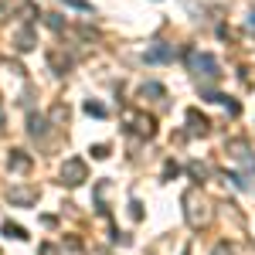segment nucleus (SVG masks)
Masks as SVG:
<instances>
[{
	"instance_id": "8",
	"label": "nucleus",
	"mask_w": 255,
	"mask_h": 255,
	"mask_svg": "<svg viewBox=\"0 0 255 255\" xmlns=\"http://www.w3.org/2000/svg\"><path fill=\"white\" fill-rule=\"evenodd\" d=\"M27 133H31L34 139H44V136H48V116L31 113V116H27Z\"/></svg>"
},
{
	"instance_id": "12",
	"label": "nucleus",
	"mask_w": 255,
	"mask_h": 255,
	"mask_svg": "<svg viewBox=\"0 0 255 255\" xmlns=\"http://www.w3.org/2000/svg\"><path fill=\"white\" fill-rule=\"evenodd\" d=\"M170 58H174V48H167V44H157L146 51V61H170Z\"/></svg>"
},
{
	"instance_id": "25",
	"label": "nucleus",
	"mask_w": 255,
	"mask_h": 255,
	"mask_svg": "<svg viewBox=\"0 0 255 255\" xmlns=\"http://www.w3.org/2000/svg\"><path fill=\"white\" fill-rule=\"evenodd\" d=\"M249 27H255V10H252V14H249Z\"/></svg>"
},
{
	"instance_id": "17",
	"label": "nucleus",
	"mask_w": 255,
	"mask_h": 255,
	"mask_svg": "<svg viewBox=\"0 0 255 255\" xmlns=\"http://www.w3.org/2000/svg\"><path fill=\"white\" fill-rule=\"evenodd\" d=\"M3 235H7V238H17V242H20V238H27V232H24L20 225H10V221H7V225H3Z\"/></svg>"
},
{
	"instance_id": "1",
	"label": "nucleus",
	"mask_w": 255,
	"mask_h": 255,
	"mask_svg": "<svg viewBox=\"0 0 255 255\" xmlns=\"http://www.w3.org/2000/svg\"><path fill=\"white\" fill-rule=\"evenodd\" d=\"M184 218H187L191 228H204L211 221V208H208V201L197 194V191H187L184 194Z\"/></svg>"
},
{
	"instance_id": "10",
	"label": "nucleus",
	"mask_w": 255,
	"mask_h": 255,
	"mask_svg": "<svg viewBox=\"0 0 255 255\" xmlns=\"http://www.w3.org/2000/svg\"><path fill=\"white\" fill-rule=\"evenodd\" d=\"M129 119L136 123L133 129H136L139 136H146V139H150V136H153V133H157V126H153V119H150V116H129Z\"/></svg>"
},
{
	"instance_id": "22",
	"label": "nucleus",
	"mask_w": 255,
	"mask_h": 255,
	"mask_svg": "<svg viewBox=\"0 0 255 255\" xmlns=\"http://www.w3.org/2000/svg\"><path fill=\"white\" fill-rule=\"evenodd\" d=\"M68 7H75V10H92V3H85V0H65Z\"/></svg>"
},
{
	"instance_id": "18",
	"label": "nucleus",
	"mask_w": 255,
	"mask_h": 255,
	"mask_svg": "<svg viewBox=\"0 0 255 255\" xmlns=\"http://www.w3.org/2000/svg\"><path fill=\"white\" fill-rule=\"evenodd\" d=\"M85 113H89V116H106V106H99V102L89 99V102H85Z\"/></svg>"
},
{
	"instance_id": "24",
	"label": "nucleus",
	"mask_w": 255,
	"mask_h": 255,
	"mask_svg": "<svg viewBox=\"0 0 255 255\" xmlns=\"http://www.w3.org/2000/svg\"><path fill=\"white\" fill-rule=\"evenodd\" d=\"M191 174H194V177H197V180H201V177L208 174V167H201V163H191Z\"/></svg>"
},
{
	"instance_id": "2",
	"label": "nucleus",
	"mask_w": 255,
	"mask_h": 255,
	"mask_svg": "<svg viewBox=\"0 0 255 255\" xmlns=\"http://www.w3.org/2000/svg\"><path fill=\"white\" fill-rule=\"evenodd\" d=\"M89 180V167H85V160L79 157H68L61 163V184H68V187H79Z\"/></svg>"
},
{
	"instance_id": "19",
	"label": "nucleus",
	"mask_w": 255,
	"mask_h": 255,
	"mask_svg": "<svg viewBox=\"0 0 255 255\" xmlns=\"http://www.w3.org/2000/svg\"><path fill=\"white\" fill-rule=\"evenodd\" d=\"M211 255H235V249H232L228 242H218L215 249H211Z\"/></svg>"
},
{
	"instance_id": "4",
	"label": "nucleus",
	"mask_w": 255,
	"mask_h": 255,
	"mask_svg": "<svg viewBox=\"0 0 255 255\" xmlns=\"http://www.w3.org/2000/svg\"><path fill=\"white\" fill-rule=\"evenodd\" d=\"M191 68H194L197 75H204V79H218L221 75L215 55H197V51H191Z\"/></svg>"
},
{
	"instance_id": "26",
	"label": "nucleus",
	"mask_w": 255,
	"mask_h": 255,
	"mask_svg": "<svg viewBox=\"0 0 255 255\" xmlns=\"http://www.w3.org/2000/svg\"><path fill=\"white\" fill-rule=\"evenodd\" d=\"M0 126H3V109H0Z\"/></svg>"
},
{
	"instance_id": "5",
	"label": "nucleus",
	"mask_w": 255,
	"mask_h": 255,
	"mask_svg": "<svg viewBox=\"0 0 255 255\" xmlns=\"http://www.w3.org/2000/svg\"><path fill=\"white\" fill-rule=\"evenodd\" d=\"M14 48H17L20 55H27V51H34L38 48V34H34V27L31 24H24L14 31Z\"/></svg>"
},
{
	"instance_id": "14",
	"label": "nucleus",
	"mask_w": 255,
	"mask_h": 255,
	"mask_svg": "<svg viewBox=\"0 0 255 255\" xmlns=\"http://www.w3.org/2000/svg\"><path fill=\"white\" fill-rule=\"evenodd\" d=\"M139 96L146 99V96H153V99H163L167 92H163V85H157V82H146L143 89H139Z\"/></svg>"
},
{
	"instance_id": "9",
	"label": "nucleus",
	"mask_w": 255,
	"mask_h": 255,
	"mask_svg": "<svg viewBox=\"0 0 255 255\" xmlns=\"http://www.w3.org/2000/svg\"><path fill=\"white\" fill-rule=\"evenodd\" d=\"M48 65L55 68V75H65V72L72 68V58H65L61 51H48Z\"/></svg>"
},
{
	"instance_id": "11",
	"label": "nucleus",
	"mask_w": 255,
	"mask_h": 255,
	"mask_svg": "<svg viewBox=\"0 0 255 255\" xmlns=\"http://www.w3.org/2000/svg\"><path fill=\"white\" fill-rule=\"evenodd\" d=\"M48 123L65 126V123H68V106H65V102H55V106H51V113H48Z\"/></svg>"
},
{
	"instance_id": "13",
	"label": "nucleus",
	"mask_w": 255,
	"mask_h": 255,
	"mask_svg": "<svg viewBox=\"0 0 255 255\" xmlns=\"http://www.w3.org/2000/svg\"><path fill=\"white\" fill-rule=\"evenodd\" d=\"M228 153H232L235 160H245V157H249V146H245V139H232V143H228Z\"/></svg>"
},
{
	"instance_id": "7",
	"label": "nucleus",
	"mask_w": 255,
	"mask_h": 255,
	"mask_svg": "<svg viewBox=\"0 0 255 255\" xmlns=\"http://www.w3.org/2000/svg\"><path fill=\"white\" fill-rule=\"evenodd\" d=\"M7 170H10V174H27V170H31V157H27L24 150H10V153H7Z\"/></svg>"
},
{
	"instance_id": "3",
	"label": "nucleus",
	"mask_w": 255,
	"mask_h": 255,
	"mask_svg": "<svg viewBox=\"0 0 255 255\" xmlns=\"http://www.w3.org/2000/svg\"><path fill=\"white\" fill-rule=\"evenodd\" d=\"M7 197H10L14 208H31V204H38V187H31V184H14V187L7 191Z\"/></svg>"
},
{
	"instance_id": "15",
	"label": "nucleus",
	"mask_w": 255,
	"mask_h": 255,
	"mask_svg": "<svg viewBox=\"0 0 255 255\" xmlns=\"http://www.w3.org/2000/svg\"><path fill=\"white\" fill-rule=\"evenodd\" d=\"M17 14H20L24 20H31V17H41V14H38V3H31V0H24V3H20V7H17Z\"/></svg>"
},
{
	"instance_id": "6",
	"label": "nucleus",
	"mask_w": 255,
	"mask_h": 255,
	"mask_svg": "<svg viewBox=\"0 0 255 255\" xmlns=\"http://www.w3.org/2000/svg\"><path fill=\"white\" fill-rule=\"evenodd\" d=\"M208 129H211L208 116H201L197 109H187V133L191 136H208Z\"/></svg>"
},
{
	"instance_id": "23",
	"label": "nucleus",
	"mask_w": 255,
	"mask_h": 255,
	"mask_svg": "<svg viewBox=\"0 0 255 255\" xmlns=\"http://www.w3.org/2000/svg\"><path fill=\"white\" fill-rule=\"evenodd\" d=\"M41 255H61V252H58V245H51V242H44V245H41Z\"/></svg>"
},
{
	"instance_id": "21",
	"label": "nucleus",
	"mask_w": 255,
	"mask_h": 255,
	"mask_svg": "<svg viewBox=\"0 0 255 255\" xmlns=\"http://www.w3.org/2000/svg\"><path fill=\"white\" fill-rule=\"evenodd\" d=\"M92 157H96V160H106V157H109V146H106V143L92 146Z\"/></svg>"
},
{
	"instance_id": "20",
	"label": "nucleus",
	"mask_w": 255,
	"mask_h": 255,
	"mask_svg": "<svg viewBox=\"0 0 255 255\" xmlns=\"http://www.w3.org/2000/svg\"><path fill=\"white\" fill-rule=\"evenodd\" d=\"M177 174H180V167H177L174 160H167V167H163V177H167V180H174Z\"/></svg>"
},
{
	"instance_id": "16",
	"label": "nucleus",
	"mask_w": 255,
	"mask_h": 255,
	"mask_svg": "<svg viewBox=\"0 0 255 255\" xmlns=\"http://www.w3.org/2000/svg\"><path fill=\"white\" fill-rule=\"evenodd\" d=\"M41 17H44V24H48L51 31H65V17H61V14H41Z\"/></svg>"
}]
</instances>
